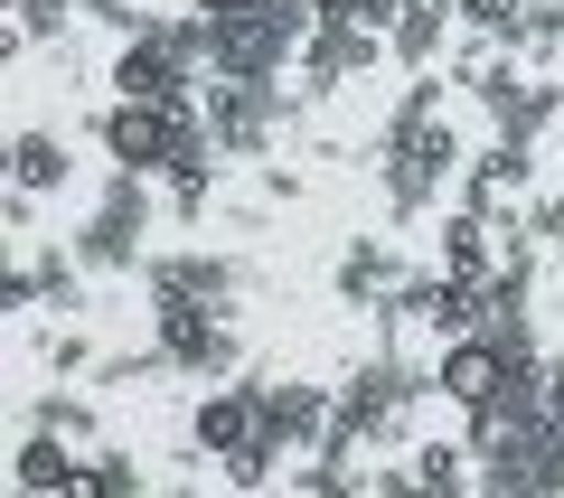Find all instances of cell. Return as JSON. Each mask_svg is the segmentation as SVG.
Wrapping results in <instances>:
<instances>
[{
    "mask_svg": "<svg viewBox=\"0 0 564 498\" xmlns=\"http://www.w3.org/2000/svg\"><path fill=\"white\" fill-rule=\"evenodd\" d=\"M141 452H122V442H104V452H85V498H132L141 489Z\"/></svg>",
    "mask_w": 564,
    "mask_h": 498,
    "instance_id": "cell-21",
    "label": "cell"
},
{
    "mask_svg": "<svg viewBox=\"0 0 564 498\" xmlns=\"http://www.w3.org/2000/svg\"><path fill=\"white\" fill-rule=\"evenodd\" d=\"M480 122H489L499 141H518V151H536V141L564 122V76H555V66L536 76V66H518V57H508L499 76L480 85Z\"/></svg>",
    "mask_w": 564,
    "mask_h": 498,
    "instance_id": "cell-5",
    "label": "cell"
},
{
    "mask_svg": "<svg viewBox=\"0 0 564 498\" xmlns=\"http://www.w3.org/2000/svg\"><path fill=\"white\" fill-rule=\"evenodd\" d=\"M217 170L226 160H180V170H161V217L170 226H207L217 217Z\"/></svg>",
    "mask_w": 564,
    "mask_h": 498,
    "instance_id": "cell-19",
    "label": "cell"
},
{
    "mask_svg": "<svg viewBox=\"0 0 564 498\" xmlns=\"http://www.w3.org/2000/svg\"><path fill=\"white\" fill-rule=\"evenodd\" d=\"M188 10H207V20H236V10H263V0H188Z\"/></svg>",
    "mask_w": 564,
    "mask_h": 498,
    "instance_id": "cell-26",
    "label": "cell"
},
{
    "mask_svg": "<svg viewBox=\"0 0 564 498\" xmlns=\"http://www.w3.org/2000/svg\"><path fill=\"white\" fill-rule=\"evenodd\" d=\"M404 282H414V263H404L395 236H348V245H339V273H329V292H339V311L377 320Z\"/></svg>",
    "mask_w": 564,
    "mask_h": 498,
    "instance_id": "cell-8",
    "label": "cell"
},
{
    "mask_svg": "<svg viewBox=\"0 0 564 498\" xmlns=\"http://www.w3.org/2000/svg\"><path fill=\"white\" fill-rule=\"evenodd\" d=\"M141 292L151 301H245V255H217V245H151L141 255Z\"/></svg>",
    "mask_w": 564,
    "mask_h": 498,
    "instance_id": "cell-6",
    "label": "cell"
},
{
    "mask_svg": "<svg viewBox=\"0 0 564 498\" xmlns=\"http://www.w3.org/2000/svg\"><path fill=\"white\" fill-rule=\"evenodd\" d=\"M10 479H20V489H66V498H85V442L47 433V423H20V461H10Z\"/></svg>",
    "mask_w": 564,
    "mask_h": 498,
    "instance_id": "cell-14",
    "label": "cell"
},
{
    "mask_svg": "<svg viewBox=\"0 0 564 498\" xmlns=\"http://www.w3.org/2000/svg\"><path fill=\"white\" fill-rule=\"evenodd\" d=\"M414 489H433V498H452V489H480V452H470V433L452 423V433H414Z\"/></svg>",
    "mask_w": 564,
    "mask_h": 498,
    "instance_id": "cell-17",
    "label": "cell"
},
{
    "mask_svg": "<svg viewBox=\"0 0 564 498\" xmlns=\"http://www.w3.org/2000/svg\"><path fill=\"white\" fill-rule=\"evenodd\" d=\"M0 217H10V236H29V226H39V198H29V188H10V198H0Z\"/></svg>",
    "mask_w": 564,
    "mask_h": 498,
    "instance_id": "cell-24",
    "label": "cell"
},
{
    "mask_svg": "<svg viewBox=\"0 0 564 498\" xmlns=\"http://www.w3.org/2000/svg\"><path fill=\"white\" fill-rule=\"evenodd\" d=\"M452 29H462V10H452V0H404L395 29H386V66H395V76L443 66V57H452Z\"/></svg>",
    "mask_w": 564,
    "mask_h": 498,
    "instance_id": "cell-12",
    "label": "cell"
},
{
    "mask_svg": "<svg viewBox=\"0 0 564 498\" xmlns=\"http://www.w3.org/2000/svg\"><path fill=\"white\" fill-rule=\"evenodd\" d=\"M245 442H263V377H217V386H198V404H188V452L217 470V461H236Z\"/></svg>",
    "mask_w": 564,
    "mask_h": 498,
    "instance_id": "cell-7",
    "label": "cell"
},
{
    "mask_svg": "<svg viewBox=\"0 0 564 498\" xmlns=\"http://www.w3.org/2000/svg\"><path fill=\"white\" fill-rule=\"evenodd\" d=\"M433 386H443V404H452V414H480V404L508 386L499 339H489V329H462V339H443V348H433Z\"/></svg>",
    "mask_w": 564,
    "mask_h": 498,
    "instance_id": "cell-11",
    "label": "cell"
},
{
    "mask_svg": "<svg viewBox=\"0 0 564 498\" xmlns=\"http://www.w3.org/2000/svg\"><path fill=\"white\" fill-rule=\"evenodd\" d=\"M76 180V151H66L57 122H20L10 132V188H29V198H57V188Z\"/></svg>",
    "mask_w": 564,
    "mask_h": 498,
    "instance_id": "cell-15",
    "label": "cell"
},
{
    "mask_svg": "<svg viewBox=\"0 0 564 498\" xmlns=\"http://www.w3.org/2000/svg\"><path fill=\"white\" fill-rule=\"evenodd\" d=\"M377 66H386V39H377V29H358V20H339V10H321V29H311L302 57H292V95H302V104H329L339 85L377 76Z\"/></svg>",
    "mask_w": 564,
    "mask_h": 498,
    "instance_id": "cell-4",
    "label": "cell"
},
{
    "mask_svg": "<svg viewBox=\"0 0 564 498\" xmlns=\"http://www.w3.org/2000/svg\"><path fill=\"white\" fill-rule=\"evenodd\" d=\"M29 348H39V367H47V377H76V386H95V367H104V339L85 329V320H47V329H39Z\"/></svg>",
    "mask_w": 564,
    "mask_h": 498,
    "instance_id": "cell-20",
    "label": "cell"
},
{
    "mask_svg": "<svg viewBox=\"0 0 564 498\" xmlns=\"http://www.w3.org/2000/svg\"><path fill=\"white\" fill-rule=\"evenodd\" d=\"M151 207H161V180L113 170V180L76 207V226H66L76 263H85V273H141V255H151Z\"/></svg>",
    "mask_w": 564,
    "mask_h": 498,
    "instance_id": "cell-1",
    "label": "cell"
},
{
    "mask_svg": "<svg viewBox=\"0 0 564 498\" xmlns=\"http://www.w3.org/2000/svg\"><path fill=\"white\" fill-rule=\"evenodd\" d=\"M499 47H508L518 66H536V76H545V66L564 57V0H518V10H508V29H499Z\"/></svg>",
    "mask_w": 564,
    "mask_h": 498,
    "instance_id": "cell-18",
    "label": "cell"
},
{
    "mask_svg": "<svg viewBox=\"0 0 564 498\" xmlns=\"http://www.w3.org/2000/svg\"><path fill=\"white\" fill-rule=\"evenodd\" d=\"M452 198H462V207H480V217H508V207H527V198H536V151H518V141H499V132H489L480 151L462 160Z\"/></svg>",
    "mask_w": 564,
    "mask_h": 498,
    "instance_id": "cell-9",
    "label": "cell"
},
{
    "mask_svg": "<svg viewBox=\"0 0 564 498\" xmlns=\"http://www.w3.org/2000/svg\"><path fill=\"white\" fill-rule=\"evenodd\" d=\"M254 188L273 207H292V198H302V170H292V160H254Z\"/></svg>",
    "mask_w": 564,
    "mask_h": 498,
    "instance_id": "cell-22",
    "label": "cell"
},
{
    "mask_svg": "<svg viewBox=\"0 0 564 498\" xmlns=\"http://www.w3.org/2000/svg\"><path fill=\"white\" fill-rule=\"evenodd\" d=\"M151 339L170 348V377H198V386L245 367V329L226 301H151Z\"/></svg>",
    "mask_w": 564,
    "mask_h": 498,
    "instance_id": "cell-3",
    "label": "cell"
},
{
    "mask_svg": "<svg viewBox=\"0 0 564 498\" xmlns=\"http://www.w3.org/2000/svg\"><path fill=\"white\" fill-rule=\"evenodd\" d=\"M452 10H462V29H480V39H499L518 0H452Z\"/></svg>",
    "mask_w": 564,
    "mask_h": 498,
    "instance_id": "cell-23",
    "label": "cell"
},
{
    "mask_svg": "<svg viewBox=\"0 0 564 498\" xmlns=\"http://www.w3.org/2000/svg\"><path fill=\"white\" fill-rule=\"evenodd\" d=\"M198 113H207V132H217V160H226V170H254V160H273V141H282V122L302 113V95H292V76H282V85L207 76V85H198Z\"/></svg>",
    "mask_w": 564,
    "mask_h": 498,
    "instance_id": "cell-2",
    "label": "cell"
},
{
    "mask_svg": "<svg viewBox=\"0 0 564 498\" xmlns=\"http://www.w3.org/2000/svg\"><path fill=\"white\" fill-rule=\"evenodd\" d=\"M104 386H76V377H47L39 396L20 404V423H47V433H66V442H85V452H95L104 442Z\"/></svg>",
    "mask_w": 564,
    "mask_h": 498,
    "instance_id": "cell-16",
    "label": "cell"
},
{
    "mask_svg": "<svg viewBox=\"0 0 564 498\" xmlns=\"http://www.w3.org/2000/svg\"><path fill=\"white\" fill-rule=\"evenodd\" d=\"M545 404H555V423H564V358H545Z\"/></svg>",
    "mask_w": 564,
    "mask_h": 498,
    "instance_id": "cell-25",
    "label": "cell"
},
{
    "mask_svg": "<svg viewBox=\"0 0 564 498\" xmlns=\"http://www.w3.org/2000/svg\"><path fill=\"white\" fill-rule=\"evenodd\" d=\"M433 263L462 273V282H489V273H499V217H480V207L452 198L443 217H433Z\"/></svg>",
    "mask_w": 564,
    "mask_h": 498,
    "instance_id": "cell-13",
    "label": "cell"
},
{
    "mask_svg": "<svg viewBox=\"0 0 564 498\" xmlns=\"http://www.w3.org/2000/svg\"><path fill=\"white\" fill-rule=\"evenodd\" d=\"M329 423H339V386H311V377H263V433L282 442V452L302 461L329 442Z\"/></svg>",
    "mask_w": 564,
    "mask_h": 498,
    "instance_id": "cell-10",
    "label": "cell"
}]
</instances>
